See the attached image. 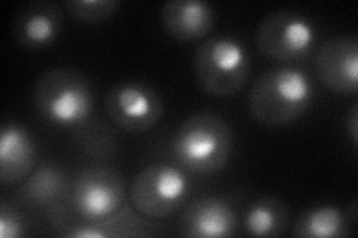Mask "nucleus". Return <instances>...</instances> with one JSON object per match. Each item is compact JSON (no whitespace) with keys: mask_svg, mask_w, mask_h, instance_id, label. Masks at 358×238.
Segmentation results:
<instances>
[{"mask_svg":"<svg viewBox=\"0 0 358 238\" xmlns=\"http://www.w3.org/2000/svg\"><path fill=\"white\" fill-rule=\"evenodd\" d=\"M313 98L315 85L306 70L291 66L273 67L255 79L248 97V109L257 122L279 127L305 115Z\"/></svg>","mask_w":358,"mask_h":238,"instance_id":"obj_1","label":"nucleus"},{"mask_svg":"<svg viewBox=\"0 0 358 238\" xmlns=\"http://www.w3.org/2000/svg\"><path fill=\"white\" fill-rule=\"evenodd\" d=\"M234 139L227 121L217 113L200 112L188 117L175 131L172 154L194 173H217L227 165Z\"/></svg>","mask_w":358,"mask_h":238,"instance_id":"obj_2","label":"nucleus"},{"mask_svg":"<svg viewBox=\"0 0 358 238\" xmlns=\"http://www.w3.org/2000/svg\"><path fill=\"white\" fill-rule=\"evenodd\" d=\"M33 103L39 115L52 126L80 127L93 113V88L83 72L72 67H54L38 77Z\"/></svg>","mask_w":358,"mask_h":238,"instance_id":"obj_3","label":"nucleus"},{"mask_svg":"<svg viewBox=\"0 0 358 238\" xmlns=\"http://www.w3.org/2000/svg\"><path fill=\"white\" fill-rule=\"evenodd\" d=\"M251 66L246 43L230 33L206 38L194 55V72L200 88L218 98L239 93L248 81Z\"/></svg>","mask_w":358,"mask_h":238,"instance_id":"obj_4","label":"nucleus"},{"mask_svg":"<svg viewBox=\"0 0 358 238\" xmlns=\"http://www.w3.org/2000/svg\"><path fill=\"white\" fill-rule=\"evenodd\" d=\"M189 195V180L182 168L152 163L134 176L130 185L131 206L150 219L171 216Z\"/></svg>","mask_w":358,"mask_h":238,"instance_id":"obj_5","label":"nucleus"},{"mask_svg":"<svg viewBox=\"0 0 358 238\" xmlns=\"http://www.w3.org/2000/svg\"><path fill=\"white\" fill-rule=\"evenodd\" d=\"M318 29L306 14L281 9L268 14L257 29L255 42L267 59L291 63L308 57L315 48Z\"/></svg>","mask_w":358,"mask_h":238,"instance_id":"obj_6","label":"nucleus"},{"mask_svg":"<svg viewBox=\"0 0 358 238\" xmlns=\"http://www.w3.org/2000/svg\"><path fill=\"white\" fill-rule=\"evenodd\" d=\"M163 109L160 93L136 79L117 82L105 97V110L110 122L129 133L154 128L162 121Z\"/></svg>","mask_w":358,"mask_h":238,"instance_id":"obj_7","label":"nucleus"},{"mask_svg":"<svg viewBox=\"0 0 358 238\" xmlns=\"http://www.w3.org/2000/svg\"><path fill=\"white\" fill-rule=\"evenodd\" d=\"M72 200L85 222L105 221L126 202L124 177L110 167L87 168L75 180Z\"/></svg>","mask_w":358,"mask_h":238,"instance_id":"obj_8","label":"nucleus"},{"mask_svg":"<svg viewBox=\"0 0 358 238\" xmlns=\"http://www.w3.org/2000/svg\"><path fill=\"white\" fill-rule=\"evenodd\" d=\"M315 72L330 91L355 94L358 89V39L355 36L327 39L315 55Z\"/></svg>","mask_w":358,"mask_h":238,"instance_id":"obj_9","label":"nucleus"},{"mask_svg":"<svg viewBox=\"0 0 358 238\" xmlns=\"http://www.w3.org/2000/svg\"><path fill=\"white\" fill-rule=\"evenodd\" d=\"M63 29V10L52 0H33L22 5L15 15L13 33L27 50H43L57 40Z\"/></svg>","mask_w":358,"mask_h":238,"instance_id":"obj_10","label":"nucleus"},{"mask_svg":"<svg viewBox=\"0 0 358 238\" xmlns=\"http://www.w3.org/2000/svg\"><path fill=\"white\" fill-rule=\"evenodd\" d=\"M179 234L192 238H226L238 230V216L231 204L220 197L199 198L185 209Z\"/></svg>","mask_w":358,"mask_h":238,"instance_id":"obj_11","label":"nucleus"},{"mask_svg":"<svg viewBox=\"0 0 358 238\" xmlns=\"http://www.w3.org/2000/svg\"><path fill=\"white\" fill-rule=\"evenodd\" d=\"M35 142L17 121H8L0 131V182L3 186L24 182L35 165Z\"/></svg>","mask_w":358,"mask_h":238,"instance_id":"obj_12","label":"nucleus"},{"mask_svg":"<svg viewBox=\"0 0 358 238\" xmlns=\"http://www.w3.org/2000/svg\"><path fill=\"white\" fill-rule=\"evenodd\" d=\"M160 18L173 39L189 42L209 35L215 26L217 13L205 0H169L162 6Z\"/></svg>","mask_w":358,"mask_h":238,"instance_id":"obj_13","label":"nucleus"},{"mask_svg":"<svg viewBox=\"0 0 358 238\" xmlns=\"http://www.w3.org/2000/svg\"><path fill=\"white\" fill-rule=\"evenodd\" d=\"M350 234L348 216L330 204L308 209L291 230V235L299 238H343Z\"/></svg>","mask_w":358,"mask_h":238,"instance_id":"obj_14","label":"nucleus"},{"mask_svg":"<svg viewBox=\"0 0 358 238\" xmlns=\"http://www.w3.org/2000/svg\"><path fill=\"white\" fill-rule=\"evenodd\" d=\"M289 209L276 197H262L250 204L243 216L245 232L251 237H279L287 230Z\"/></svg>","mask_w":358,"mask_h":238,"instance_id":"obj_15","label":"nucleus"},{"mask_svg":"<svg viewBox=\"0 0 358 238\" xmlns=\"http://www.w3.org/2000/svg\"><path fill=\"white\" fill-rule=\"evenodd\" d=\"M66 191V176L62 168L45 164L36 168L22 184L21 197L33 207H47L57 202Z\"/></svg>","mask_w":358,"mask_h":238,"instance_id":"obj_16","label":"nucleus"},{"mask_svg":"<svg viewBox=\"0 0 358 238\" xmlns=\"http://www.w3.org/2000/svg\"><path fill=\"white\" fill-rule=\"evenodd\" d=\"M99 225L105 230L108 238H126V237H157L162 235L159 225L152 219L143 216L133 206L122 204V207L110 214Z\"/></svg>","mask_w":358,"mask_h":238,"instance_id":"obj_17","label":"nucleus"},{"mask_svg":"<svg viewBox=\"0 0 358 238\" xmlns=\"http://www.w3.org/2000/svg\"><path fill=\"white\" fill-rule=\"evenodd\" d=\"M64 6L72 17L88 24H99L114 17L120 8L118 0H66Z\"/></svg>","mask_w":358,"mask_h":238,"instance_id":"obj_18","label":"nucleus"},{"mask_svg":"<svg viewBox=\"0 0 358 238\" xmlns=\"http://www.w3.org/2000/svg\"><path fill=\"white\" fill-rule=\"evenodd\" d=\"M26 232V223L21 213L9 206L6 201L0 202V237L20 238Z\"/></svg>","mask_w":358,"mask_h":238,"instance_id":"obj_19","label":"nucleus"},{"mask_svg":"<svg viewBox=\"0 0 358 238\" xmlns=\"http://www.w3.org/2000/svg\"><path fill=\"white\" fill-rule=\"evenodd\" d=\"M64 237L69 238H108L105 230L99 225V222H85L73 226L67 231Z\"/></svg>","mask_w":358,"mask_h":238,"instance_id":"obj_20","label":"nucleus"},{"mask_svg":"<svg viewBox=\"0 0 358 238\" xmlns=\"http://www.w3.org/2000/svg\"><path fill=\"white\" fill-rule=\"evenodd\" d=\"M346 131L350 133V137L354 146H357L358 142V105L355 103L352 109L346 115Z\"/></svg>","mask_w":358,"mask_h":238,"instance_id":"obj_21","label":"nucleus"}]
</instances>
